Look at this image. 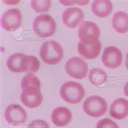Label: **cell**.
Segmentation results:
<instances>
[{"instance_id":"cell-1","label":"cell","mask_w":128,"mask_h":128,"mask_svg":"<svg viewBox=\"0 0 128 128\" xmlns=\"http://www.w3.org/2000/svg\"><path fill=\"white\" fill-rule=\"evenodd\" d=\"M40 56L45 63L55 65L59 63L63 58L62 47L55 41L46 42L40 49Z\"/></svg>"},{"instance_id":"cell-2","label":"cell","mask_w":128,"mask_h":128,"mask_svg":"<svg viewBox=\"0 0 128 128\" xmlns=\"http://www.w3.org/2000/svg\"><path fill=\"white\" fill-rule=\"evenodd\" d=\"M59 93L62 100L66 103L77 104L84 98L85 91L80 83L68 81L61 86Z\"/></svg>"},{"instance_id":"cell-3","label":"cell","mask_w":128,"mask_h":128,"mask_svg":"<svg viewBox=\"0 0 128 128\" xmlns=\"http://www.w3.org/2000/svg\"><path fill=\"white\" fill-rule=\"evenodd\" d=\"M32 29L38 38H50L56 31V23L50 16L41 15L33 20Z\"/></svg>"},{"instance_id":"cell-4","label":"cell","mask_w":128,"mask_h":128,"mask_svg":"<svg viewBox=\"0 0 128 128\" xmlns=\"http://www.w3.org/2000/svg\"><path fill=\"white\" fill-rule=\"evenodd\" d=\"M83 109L88 116L98 118L106 113L108 106L106 100L102 96H91L84 100Z\"/></svg>"},{"instance_id":"cell-5","label":"cell","mask_w":128,"mask_h":128,"mask_svg":"<svg viewBox=\"0 0 128 128\" xmlns=\"http://www.w3.org/2000/svg\"><path fill=\"white\" fill-rule=\"evenodd\" d=\"M65 70L67 75L74 79L82 80L87 76L88 72V66L87 62L79 57L73 58L67 60L65 66Z\"/></svg>"},{"instance_id":"cell-6","label":"cell","mask_w":128,"mask_h":128,"mask_svg":"<svg viewBox=\"0 0 128 128\" xmlns=\"http://www.w3.org/2000/svg\"><path fill=\"white\" fill-rule=\"evenodd\" d=\"M100 34V28L95 23L92 21H84L80 26L78 30V36L83 43H93L99 40Z\"/></svg>"},{"instance_id":"cell-7","label":"cell","mask_w":128,"mask_h":128,"mask_svg":"<svg viewBox=\"0 0 128 128\" xmlns=\"http://www.w3.org/2000/svg\"><path fill=\"white\" fill-rule=\"evenodd\" d=\"M30 56L21 53L13 54L6 60V66L13 72H28Z\"/></svg>"},{"instance_id":"cell-8","label":"cell","mask_w":128,"mask_h":128,"mask_svg":"<svg viewBox=\"0 0 128 128\" xmlns=\"http://www.w3.org/2000/svg\"><path fill=\"white\" fill-rule=\"evenodd\" d=\"M4 117L6 121L10 125L19 126L26 122L27 113L20 105L12 104L6 108Z\"/></svg>"},{"instance_id":"cell-9","label":"cell","mask_w":128,"mask_h":128,"mask_svg":"<svg viewBox=\"0 0 128 128\" xmlns=\"http://www.w3.org/2000/svg\"><path fill=\"white\" fill-rule=\"evenodd\" d=\"M21 22L22 16L18 9L8 10L2 16V26L8 32H13L19 28Z\"/></svg>"},{"instance_id":"cell-10","label":"cell","mask_w":128,"mask_h":128,"mask_svg":"<svg viewBox=\"0 0 128 128\" xmlns=\"http://www.w3.org/2000/svg\"><path fill=\"white\" fill-rule=\"evenodd\" d=\"M20 99L22 103L26 107L30 108V109H34L42 104L43 96L41 91L38 88L29 87L22 91Z\"/></svg>"},{"instance_id":"cell-11","label":"cell","mask_w":128,"mask_h":128,"mask_svg":"<svg viewBox=\"0 0 128 128\" xmlns=\"http://www.w3.org/2000/svg\"><path fill=\"white\" fill-rule=\"evenodd\" d=\"M102 60L104 65L108 68H117L122 64V53L117 47L109 46L104 50Z\"/></svg>"},{"instance_id":"cell-12","label":"cell","mask_w":128,"mask_h":128,"mask_svg":"<svg viewBox=\"0 0 128 128\" xmlns=\"http://www.w3.org/2000/svg\"><path fill=\"white\" fill-rule=\"evenodd\" d=\"M84 18V12L79 8H70L62 13V22L67 28H74L81 24Z\"/></svg>"},{"instance_id":"cell-13","label":"cell","mask_w":128,"mask_h":128,"mask_svg":"<svg viewBox=\"0 0 128 128\" xmlns=\"http://www.w3.org/2000/svg\"><path fill=\"white\" fill-rule=\"evenodd\" d=\"M100 50H102V44L99 40L93 43L86 44L80 42L78 44L79 54L86 59L90 60L96 58L99 55Z\"/></svg>"},{"instance_id":"cell-14","label":"cell","mask_w":128,"mask_h":128,"mask_svg":"<svg viewBox=\"0 0 128 128\" xmlns=\"http://www.w3.org/2000/svg\"><path fill=\"white\" fill-rule=\"evenodd\" d=\"M72 114L66 107H58L53 110L51 114V121L57 126H65L70 122Z\"/></svg>"},{"instance_id":"cell-15","label":"cell","mask_w":128,"mask_h":128,"mask_svg":"<svg viewBox=\"0 0 128 128\" xmlns=\"http://www.w3.org/2000/svg\"><path fill=\"white\" fill-rule=\"evenodd\" d=\"M110 114L114 118L122 120L128 115V100L124 98H118L111 104Z\"/></svg>"},{"instance_id":"cell-16","label":"cell","mask_w":128,"mask_h":128,"mask_svg":"<svg viewBox=\"0 0 128 128\" xmlns=\"http://www.w3.org/2000/svg\"><path fill=\"white\" fill-rule=\"evenodd\" d=\"M112 2L109 0H96L92 4V11L93 14L100 18H105L110 16L112 12Z\"/></svg>"},{"instance_id":"cell-17","label":"cell","mask_w":128,"mask_h":128,"mask_svg":"<svg viewBox=\"0 0 128 128\" xmlns=\"http://www.w3.org/2000/svg\"><path fill=\"white\" fill-rule=\"evenodd\" d=\"M112 27L117 32L124 34L128 32V15L124 12H118L112 18Z\"/></svg>"},{"instance_id":"cell-18","label":"cell","mask_w":128,"mask_h":128,"mask_svg":"<svg viewBox=\"0 0 128 128\" xmlns=\"http://www.w3.org/2000/svg\"><path fill=\"white\" fill-rule=\"evenodd\" d=\"M88 80L94 85H102L107 80V74L100 68H92L89 72Z\"/></svg>"},{"instance_id":"cell-19","label":"cell","mask_w":128,"mask_h":128,"mask_svg":"<svg viewBox=\"0 0 128 128\" xmlns=\"http://www.w3.org/2000/svg\"><path fill=\"white\" fill-rule=\"evenodd\" d=\"M29 87H35L38 88H41V82L39 79L33 74H27L21 80V88L22 90Z\"/></svg>"},{"instance_id":"cell-20","label":"cell","mask_w":128,"mask_h":128,"mask_svg":"<svg viewBox=\"0 0 128 128\" xmlns=\"http://www.w3.org/2000/svg\"><path fill=\"white\" fill-rule=\"evenodd\" d=\"M31 6L36 12H46L50 9L51 6V2L50 0H32L31 1Z\"/></svg>"},{"instance_id":"cell-21","label":"cell","mask_w":128,"mask_h":128,"mask_svg":"<svg viewBox=\"0 0 128 128\" xmlns=\"http://www.w3.org/2000/svg\"><path fill=\"white\" fill-rule=\"evenodd\" d=\"M96 128H119L118 124L110 118L100 120L96 124Z\"/></svg>"},{"instance_id":"cell-22","label":"cell","mask_w":128,"mask_h":128,"mask_svg":"<svg viewBox=\"0 0 128 128\" xmlns=\"http://www.w3.org/2000/svg\"><path fill=\"white\" fill-rule=\"evenodd\" d=\"M40 68V62L35 56L30 55V64L28 72H36Z\"/></svg>"},{"instance_id":"cell-23","label":"cell","mask_w":128,"mask_h":128,"mask_svg":"<svg viewBox=\"0 0 128 128\" xmlns=\"http://www.w3.org/2000/svg\"><path fill=\"white\" fill-rule=\"evenodd\" d=\"M28 128H50V126L46 121L36 119L32 121L28 125Z\"/></svg>"},{"instance_id":"cell-24","label":"cell","mask_w":128,"mask_h":128,"mask_svg":"<svg viewBox=\"0 0 128 128\" xmlns=\"http://www.w3.org/2000/svg\"><path fill=\"white\" fill-rule=\"evenodd\" d=\"M88 2V1H84V2H75V1H60V3H62V4H64L65 6H70V4H74V3H79V4H81L83 6H84L85 4H87V3Z\"/></svg>"},{"instance_id":"cell-25","label":"cell","mask_w":128,"mask_h":128,"mask_svg":"<svg viewBox=\"0 0 128 128\" xmlns=\"http://www.w3.org/2000/svg\"><path fill=\"white\" fill-rule=\"evenodd\" d=\"M123 92H124V94H125L126 96H128V82H126L123 87Z\"/></svg>"},{"instance_id":"cell-26","label":"cell","mask_w":128,"mask_h":128,"mask_svg":"<svg viewBox=\"0 0 128 128\" xmlns=\"http://www.w3.org/2000/svg\"><path fill=\"white\" fill-rule=\"evenodd\" d=\"M125 65H126V67L128 70V52L126 54V61H125Z\"/></svg>"}]
</instances>
